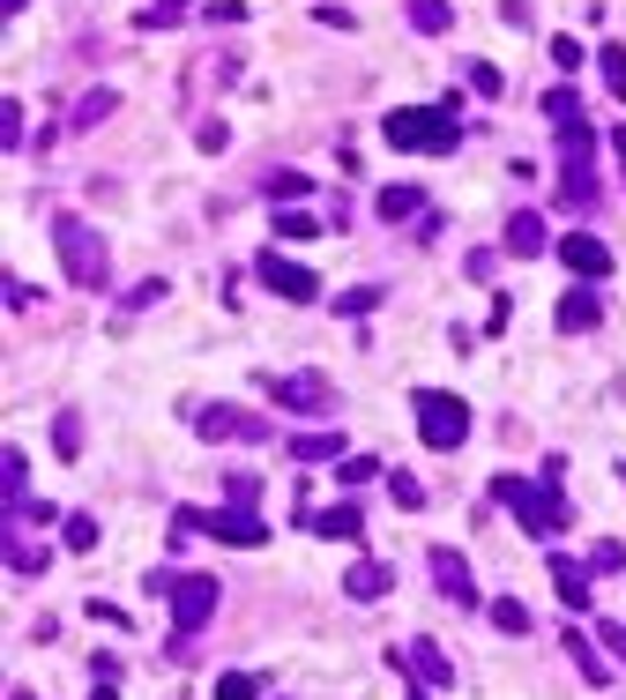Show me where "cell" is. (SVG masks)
<instances>
[{
    "label": "cell",
    "instance_id": "1",
    "mask_svg": "<svg viewBox=\"0 0 626 700\" xmlns=\"http://www.w3.org/2000/svg\"><path fill=\"white\" fill-rule=\"evenodd\" d=\"M456 112H462L456 90H448L440 105H403V112H388V120H380V142H388V150H433V157H448V150L462 142Z\"/></svg>",
    "mask_w": 626,
    "mask_h": 700
},
{
    "label": "cell",
    "instance_id": "2",
    "mask_svg": "<svg viewBox=\"0 0 626 700\" xmlns=\"http://www.w3.org/2000/svg\"><path fill=\"white\" fill-rule=\"evenodd\" d=\"M493 499H500V507H507V514H515V522H522L530 536H544V544L567 530V522H575V514H567V499H559V485H530V477H493Z\"/></svg>",
    "mask_w": 626,
    "mask_h": 700
},
{
    "label": "cell",
    "instance_id": "3",
    "mask_svg": "<svg viewBox=\"0 0 626 700\" xmlns=\"http://www.w3.org/2000/svg\"><path fill=\"white\" fill-rule=\"evenodd\" d=\"M552 134H559V194L575 209H589L597 202V134H589V120L582 112H567V120H552Z\"/></svg>",
    "mask_w": 626,
    "mask_h": 700
},
{
    "label": "cell",
    "instance_id": "4",
    "mask_svg": "<svg viewBox=\"0 0 626 700\" xmlns=\"http://www.w3.org/2000/svg\"><path fill=\"white\" fill-rule=\"evenodd\" d=\"M52 247H60V269L75 276V290H105V284H113V253H105V239L90 232L83 216H60V224H52Z\"/></svg>",
    "mask_w": 626,
    "mask_h": 700
},
{
    "label": "cell",
    "instance_id": "5",
    "mask_svg": "<svg viewBox=\"0 0 626 700\" xmlns=\"http://www.w3.org/2000/svg\"><path fill=\"white\" fill-rule=\"evenodd\" d=\"M411 411H417V440H425L433 454H456L462 440H470V403L448 395V388H417Z\"/></svg>",
    "mask_w": 626,
    "mask_h": 700
},
{
    "label": "cell",
    "instance_id": "6",
    "mask_svg": "<svg viewBox=\"0 0 626 700\" xmlns=\"http://www.w3.org/2000/svg\"><path fill=\"white\" fill-rule=\"evenodd\" d=\"M216 574H172V656H187V641H194V626H209L216 612Z\"/></svg>",
    "mask_w": 626,
    "mask_h": 700
},
{
    "label": "cell",
    "instance_id": "7",
    "mask_svg": "<svg viewBox=\"0 0 626 700\" xmlns=\"http://www.w3.org/2000/svg\"><path fill=\"white\" fill-rule=\"evenodd\" d=\"M179 522L187 530L216 536V544H239V551H253V544H269V522H261V507H179Z\"/></svg>",
    "mask_w": 626,
    "mask_h": 700
},
{
    "label": "cell",
    "instance_id": "8",
    "mask_svg": "<svg viewBox=\"0 0 626 700\" xmlns=\"http://www.w3.org/2000/svg\"><path fill=\"white\" fill-rule=\"evenodd\" d=\"M187 425H194V440H269V417L261 411H239V403H187Z\"/></svg>",
    "mask_w": 626,
    "mask_h": 700
},
{
    "label": "cell",
    "instance_id": "9",
    "mask_svg": "<svg viewBox=\"0 0 626 700\" xmlns=\"http://www.w3.org/2000/svg\"><path fill=\"white\" fill-rule=\"evenodd\" d=\"M261 395H269V403H284V411H306V417L335 403V388L321 380V372H276V380H261Z\"/></svg>",
    "mask_w": 626,
    "mask_h": 700
},
{
    "label": "cell",
    "instance_id": "10",
    "mask_svg": "<svg viewBox=\"0 0 626 700\" xmlns=\"http://www.w3.org/2000/svg\"><path fill=\"white\" fill-rule=\"evenodd\" d=\"M253 276L276 290V298H292V306H314V298H321L314 269H298V261H284V253H253Z\"/></svg>",
    "mask_w": 626,
    "mask_h": 700
},
{
    "label": "cell",
    "instance_id": "11",
    "mask_svg": "<svg viewBox=\"0 0 626 700\" xmlns=\"http://www.w3.org/2000/svg\"><path fill=\"white\" fill-rule=\"evenodd\" d=\"M559 269H575L582 284H597V276H612V239H597V232H567L559 239Z\"/></svg>",
    "mask_w": 626,
    "mask_h": 700
},
{
    "label": "cell",
    "instance_id": "12",
    "mask_svg": "<svg viewBox=\"0 0 626 700\" xmlns=\"http://www.w3.org/2000/svg\"><path fill=\"white\" fill-rule=\"evenodd\" d=\"M425 574L440 581V596H448V604H477V581H470V559H462L456 544H433V551H425Z\"/></svg>",
    "mask_w": 626,
    "mask_h": 700
},
{
    "label": "cell",
    "instance_id": "13",
    "mask_svg": "<svg viewBox=\"0 0 626 700\" xmlns=\"http://www.w3.org/2000/svg\"><path fill=\"white\" fill-rule=\"evenodd\" d=\"M552 321H559V329H567V335L597 329V321H604V290H597V284H575V290H567V298H559V313H552Z\"/></svg>",
    "mask_w": 626,
    "mask_h": 700
},
{
    "label": "cell",
    "instance_id": "14",
    "mask_svg": "<svg viewBox=\"0 0 626 700\" xmlns=\"http://www.w3.org/2000/svg\"><path fill=\"white\" fill-rule=\"evenodd\" d=\"M0 493H8V522L31 507V454H23V448L0 454Z\"/></svg>",
    "mask_w": 626,
    "mask_h": 700
},
{
    "label": "cell",
    "instance_id": "15",
    "mask_svg": "<svg viewBox=\"0 0 626 700\" xmlns=\"http://www.w3.org/2000/svg\"><path fill=\"white\" fill-rule=\"evenodd\" d=\"M343 589H351V596H358V604H380V596H388V589H395V574H388V559H358V567H351V581H343Z\"/></svg>",
    "mask_w": 626,
    "mask_h": 700
},
{
    "label": "cell",
    "instance_id": "16",
    "mask_svg": "<svg viewBox=\"0 0 626 700\" xmlns=\"http://www.w3.org/2000/svg\"><path fill=\"white\" fill-rule=\"evenodd\" d=\"M552 247V239H544V216L538 209H515V216H507V253H544Z\"/></svg>",
    "mask_w": 626,
    "mask_h": 700
},
{
    "label": "cell",
    "instance_id": "17",
    "mask_svg": "<svg viewBox=\"0 0 626 700\" xmlns=\"http://www.w3.org/2000/svg\"><path fill=\"white\" fill-rule=\"evenodd\" d=\"M358 530H366V514H358V507H321V514L306 522V536H335V544H351Z\"/></svg>",
    "mask_w": 626,
    "mask_h": 700
},
{
    "label": "cell",
    "instance_id": "18",
    "mask_svg": "<svg viewBox=\"0 0 626 700\" xmlns=\"http://www.w3.org/2000/svg\"><path fill=\"white\" fill-rule=\"evenodd\" d=\"M417 209H425V187H411V179H403V187H380L374 216H380V224H403V216H417Z\"/></svg>",
    "mask_w": 626,
    "mask_h": 700
},
{
    "label": "cell",
    "instance_id": "19",
    "mask_svg": "<svg viewBox=\"0 0 626 700\" xmlns=\"http://www.w3.org/2000/svg\"><path fill=\"white\" fill-rule=\"evenodd\" d=\"M552 589H559V604H575V612H589V574L575 567V559H559V551H552Z\"/></svg>",
    "mask_w": 626,
    "mask_h": 700
},
{
    "label": "cell",
    "instance_id": "20",
    "mask_svg": "<svg viewBox=\"0 0 626 700\" xmlns=\"http://www.w3.org/2000/svg\"><path fill=\"white\" fill-rule=\"evenodd\" d=\"M411 671H417V686H456V671H448V656L433 641H411Z\"/></svg>",
    "mask_w": 626,
    "mask_h": 700
},
{
    "label": "cell",
    "instance_id": "21",
    "mask_svg": "<svg viewBox=\"0 0 626 700\" xmlns=\"http://www.w3.org/2000/svg\"><path fill=\"white\" fill-rule=\"evenodd\" d=\"M559 649H567V656H575V671H582L589 686H612V671H604V656H597V649H589V633H559Z\"/></svg>",
    "mask_w": 626,
    "mask_h": 700
},
{
    "label": "cell",
    "instance_id": "22",
    "mask_svg": "<svg viewBox=\"0 0 626 700\" xmlns=\"http://www.w3.org/2000/svg\"><path fill=\"white\" fill-rule=\"evenodd\" d=\"M261 187H269V202H276V209H292V202H306V194H314V171H269Z\"/></svg>",
    "mask_w": 626,
    "mask_h": 700
},
{
    "label": "cell",
    "instance_id": "23",
    "mask_svg": "<svg viewBox=\"0 0 626 700\" xmlns=\"http://www.w3.org/2000/svg\"><path fill=\"white\" fill-rule=\"evenodd\" d=\"M113 112H120V97H113V90H90L83 105L68 112V127H97V120H113Z\"/></svg>",
    "mask_w": 626,
    "mask_h": 700
},
{
    "label": "cell",
    "instance_id": "24",
    "mask_svg": "<svg viewBox=\"0 0 626 700\" xmlns=\"http://www.w3.org/2000/svg\"><path fill=\"white\" fill-rule=\"evenodd\" d=\"M292 454H298V462H335V454H343V440H335V432H298Z\"/></svg>",
    "mask_w": 626,
    "mask_h": 700
},
{
    "label": "cell",
    "instance_id": "25",
    "mask_svg": "<svg viewBox=\"0 0 626 700\" xmlns=\"http://www.w3.org/2000/svg\"><path fill=\"white\" fill-rule=\"evenodd\" d=\"M224 499H232V507H261V470H232V477H224Z\"/></svg>",
    "mask_w": 626,
    "mask_h": 700
},
{
    "label": "cell",
    "instance_id": "26",
    "mask_svg": "<svg viewBox=\"0 0 626 700\" xmlns=\"http://www.w3.org/2000/svg\"><path fill=\"white\" fill-rule=\"evenodd\" d=\"M216 700H261V671H224L216 678Z\"/></svg>",
    "mask_w": 626,
    "mask_h": 700
},
{
    "label": "cell",
    "instance_id": "27",
    "mask_svg": "<svg viewBox=\"0 0 626 700\" xmlns=\"http://www.w3.org/2000/svg\"><path fill=\"white\" fill-rule=\"evenodd\" d=\"M411 23H417V31H433V38H440V31L456 23V8H448V0H411Z\"/></svg>",
    "mask_w": 626,
    "mask_h": 700
},
{
    "label": "cell",
    "instance_id": "28",
    "mask_svg": "<svg viewBox=\"0 0 626 700\" xmlns=\"http://www.w3.org/2000/svg\"><path fill=\"white\" fill-rule=\"evenodd\" d=\"M597 68H604V90L626 105V45H604V52H597Z\"/></svg>",
    "mask_w": 626,
    "mask_h": 700
},
{
    "label": "cell",
    "instance_id": "29",
    "mask_svg": "<svg viewBox=\"0 0 626 700\" xmlns=\"http://www.w3.org/2000/svg\"><path fill=\"white\" fill-rule=\"evenodd\" d=\"M52 448L68 454V462L83 454V417H75V411H60V417H52Z\"/></svg>",
    "mask_w": 626,
    "mask_h": 700
},
{
    "label": "cell",
    "instance_id": "30",
    "mask_svg": "<svg viewBox=\"0 0 626 700\" xmlns=\"http://www.w3.org/2000/svg\"><path fill=\"white\" fill-rule=\"evenodd\" d=\"M380 470H388L380 454H343V470H335V477H343V485H374Z\"/></svg>",
    "mask_w": 626,
    "mask_h": 700
},
{
    "label": "cell",
    "instance_id": "31",
    "mask_svg": "<svg viewBox=\"0 0 626 700\" xmlns=\"http://www.w3.org/2000/svg\"><path fill=\"white\" fill-rule=\"evenodd\" d=\"M388 499L395 507H425V485H417L411 470H388Z\"/></svg>",
    "mask_w": 626,
    "mask_h": 700
},
{
    "label": "cell",
    "instance_id": "32",
    "mask_svg": "<svg viewBox=\"0 0 626 700\" xmlns=\"http://www.w3.org/2000/svg\"><path fill=\"white\" fill-rule=\"evenodd\" d=\"M60 544H68V551H90V544H97V522H90V514H68V522H60Z\"/></svg>",
    "mask_w": 626,
    "mask_h": 700
},
{
    "label": "cell",
    "instance_id": "33",
    "mask_svg": "<svg viewBox=\"0 0 626 700\" xmlns=\"http://www.w3.org/2000/svg\"><path fill=\"white\" fill-rule=\"evenodd\" d=\"M493 626H500V633H530V612H522L515 596H493Z\"/></svg>",
    "mask_w": 626,
    "mask_h": 700
},
{
    "label": "cell",
    "instance_id": "34",
    "mask_svg": "<svg viewBox=\"0 0 626 700\" xmlns=\"http://www.w3.org/2000/svg\"><path fill=\"white\" fill-rule=\"evenodd\" d=\"M321 224L306 216V209H276V239H314Z\"/></svg>",
    "mask_w": 626,
    "mask_h": 700
},
{
    "label": "cell",
    "instance_id": "35",
    "mask_svg": "<svg viewBox=\"0 0 626 700\" xmlns=\"http://www.w3.org/2000/svg\"><path fill=\"white\" fill-rule=\"evenodd\" d=\"M470 90H477V97H500V90H507V75L493 68V60H477V68H470Z\"/></svg>",
    "mask_w": 626,
    "mask_h": 700
},
{
    "label": "cell",
    "instance_id": "36",
    "mask_svg": "<svg viewBox=\"0 0 626 700\" xmlns=\"http://www.w3.org/2000/svg\"><path fill=\"white\" fill-rule=\"evenodd\" d=\"M8 567H15V574H38L45 551H38V544H15V536H8Z\"/></svg>",
    "mask_w": 626,
    "mask_h": 700
},
{
    "label": "cell",
    "instance_id": "37",
    "mask_svg": "<svg viewBox=\"0 0 626 700\" xmlns=\"http://www.w3.org/2000/svg\"><path fill=\"white\" fill-rule=\"evenodd\" d=\"M374 306H380L374 284H358V290H343V298H335V313H374Z\"/></svg>",
    "mask_w": 626,
    "mask_h": 700
},
{
    "label": "cell",
    "instance_id": "38",
    "mask_svg": "<svg viewBox=\"0 0 626 700\" xmlns=\"http://www.w3.org/2000/svg\"><path fill=\"white\" fill-rule=\"evenodd\" d=\"M165 276H150V284H134V290H127V313H142V306H157V298H165Z\"/></svg>",
    "mask_w": 626,
    "mask_h": 700
},
{
    "label": "cell",
    "instance_id": "39",
    "mask_svg": "<svg viewBox=\"0 0 626 700\" xmlns=\"http://www.w3.org/2000/svg\"><path fill=\"white\" fill-rule=\"evenodd\" d=\"M552 68H582V45L567 38V31H552Z\"/></svg>",
    "mask_w": 626,
    "mask_h": 700
},
{
    "label": "cell",
    "instance_id": "40",
    "mask_svg": "<svg viewBox=\"0 0 626 700\" xmlns=\"http://www.w3.org/2000/svg\"><path fill=\"white\" fill-rule=\"evenodd\" d=\"M0 142H8V150H15V142H23V105H15V97H8V105H0Z\"/></svg>",
    "mask_w": 626,
    "mask_h": 700
},
{
    "label": "cell",
    "instance_id": "41",
    "mask_svg": "<svg viewBox=\"0 0 626 700\" xmlns=\"http://www.w3.org/2000/svg\"><path fill=\"white\" fill-rule=\"evenodd\" d=\"M589 567H597V574H619V567H626V544H597V551H589Z\"/></svg>",
    "mask_w": 626,
    "mask_h": 700
},
{
    "label": "cell",
    "instance_id": "42",
    "mask_svg": "<svg viewBox=\"0 0 626 700\" xmlns=\"http://www.w3.org/2000/svg\"><path fill=\"white\" fill-rule=\"evenodd\" d=\"M194 142H202L209 157H216V150H224V142H232V127H224V120H202V127H194Z\"/></svg>",
    "mask_w": 626,
    "mask_h": 700
},
{
    "label": "cell",
    "instance_id": "43",
    "mask_svg": "<svg viewBox=\"0 0 626 700\" xmlns=\"http://www.w3.org/2000/svg\"><path fill=\"white\" fill-rule=\"evenodd\" d=\"M0 290H8V313H23V306H31V284H23L15 269H8V284H0Z\"/></svg>",
    "mask_w": 626,
    "mask_h": 700
},
{
    "label": "cell",
    "instance_id": "44",
    "mask_svg": "<svg viewBox=\"0 0 626 700\" xmlns=\"http://www.w3.org/2000/svg\"><path fill=\"white\" fill-rule=\"evenodd\" d=\"M597 641H604V649H619V656H626V626H612V618H597Z\"/></svg>",
    "mask_w": 626,
    "mask_h": 700
},
{
    "label": "cell",
    "instance_id": "45",
    "mask_svg": "<svg viewBox=\"0 0 626 700\" xmlns=\"http://www.w3.org/2000/svg\"><path fill=\"white\" fill-rule=\"evenodd\" d=\"M612 157H619V165H626V127H612Z\"/></svg>",
    "mask_w": 626,
    "mask_h": 700
},
{
    "label": "cell",
    "instance_id": "46",
    "mask_svg": "<svg viewBox=\"0 0 626 700\" xmlns=\"http://www.w3.org/2000/svg\"><path fill=\"white\" fill-rule=\"evenodd\" d=\"M0 8H8V15H23V8H31V0H0Z\"/></svg>",
    "mask_w": 626,
    "mask_h": 700
},
{
    "label": "cell",
    "instance_id": "47",
    "mask_svg": "<svg viewBox=\"0 0 626 700\" xmlns=\"http://www.w3.org/2000/svg\"><path fill=\"white\" fill-rule=\"evenodd\" d=\"M90 700H113V686H97V693H90Z\"/></svg>",
    "mask_w": 626,
    "mask_h": 700
},
{
    "label": "cell",
    "instance_id": "48",
    "mask_svg": "<svg viewBox=\"0 0 626 700\" xmlns=\"http://www.w3.org/2000/svg\"><path fill=\"white\" fill-rule=\"evenodd\" d=\"M619 485H626V462H619Z\"/></svg>",
    "mask_w": 626,
    "mask_h": 700
},
{
    "label": "cell",
    "instance_id": "49",
    "mask_svg": "<svg viewBox=\"0 0 626 700\" xmlns=\"http://www.w3.org/2000/svg\"><path fill=\"white\" fill-rule=\"evenodd\" d=\"M8 700H31V693H8Z\"/></svg>",
    "mask_w": 626,
    "mask_h": 700
}]
</instances>
